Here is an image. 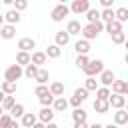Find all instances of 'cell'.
<instances>
[{
  "label": "cell",
  "instance_id": "d590c367",
  "mask_svg": "<svg viewBox=\"0 0 128 128\" xmlns=\"http://www.w3.org/2000/svg\"><path fill=\"white\" fill-rule=\"evenodd\" d=\"M40 100V104H42V108H52V104H54V96L48 92L46 96H42V98H38Z\"/></svg>",
  "mask_w": 128,
  "mask_h": 128
},
{
  "label": "cell",
  "instance_id": "60d3db41",
  "mask_svg": "<svg viewBox=\"0 0 128 128\" xmlns=\"http://www.w3.org/2000/svg\"><path fill=\"white\" fill-rule=\"evenodd\" d=\"M88 62H90V58H88V56H76V62H74V64H76L78 68H84Z\"/></svg>",
  "mask_w": 128,
  "mask_h": 128
},
{
  "label": "cell",
  "instance_id": "e575fe53",
  "mask_svg": "<svg viewBox=\"0 0 128 128\" xmlns=\"http://www.w3.org/2000/svg\"><path fill=\"white\" fill-rule=\"evenodd\" d=\"M36 74H38V68H36L34 64H28V66H24V76H26V78L34 80V78H36Z\"/></svg>",
  "mask_w": 128,
  "mask_h": 128
},
{
  "label": "cell",
  "instance_id": "f907efd6",
  "mask_svg": "<svg viewBox=\"0 0 128 128\" xmlns=\"http://www.w3.org/2000/svg\"><path fill=\"white\" fill-rule=\"evenodd\" d=\"M102 128H118L116 124H106V126H102Z\"/></svg>",
  "mask_w": 128,
  "mask_h": 128
},
{
  "label": "cell",
  "instance_id": "9a60e30c",
  "mask_svg": "<svg viewBox=\"0 0 128 128\" xmlns=\"http://www.w3.org/2000/svg\"><path fill=\"white\" fill-rule=\"evenodd\" d=\"M20 12H16V10H8L6 14H4V24H10V26H16L18 22H20Z\"/></svg>",
  "mask_w": 128,
  "mask_h": 128
},
{
  "label": "cell",
  "instance_id": "4dcf8cb0",
  "mask_svg": "<svg viewBox=\"0 0 128 128\" xmlns=\"http://www.w3.org/2000/svg\"><path fill=\"white\" fill-rule=\"evenodd\" d=\"M82 88H84L86 92H96V88H98V80H96V78H86Z\"/></svg>",
  "mask_w": 128,
  "mask_h": 128
},
{
  "label": "cell",
  "instance_id": "681fc988",
  "mask_svg": "<svg viewBox=\"0 0 128 128\" xmlns=\"http://www.w3.org/2000/svg\"><path fill=\"white\" fill-rule=\"evenodd\" d=\"M88 128H102V124H98V122H96V124H92V126H88Z\"/></svg>",
  "mask_w": 128,
  "mask_h": 128
},
{
  "label": "cell",
  "instance_id": "cb8c5ba5",
  "mask_svg": "<svg viewBox=\"0 0 128 128\" xmlns=\"http://www.w3.org/2000/svg\"><path fill=\"white\" fill-rule=\"evenodd\" d=\"M0 90L4 92V96H14V94H16V84H14V82H6V80H4V82L0 84Z\"/></svg>",
  "mask_w": 128,
  "mask_h": 128
},
{
  "label": "cell",
  "instance_id": "d4e9b609",
  "mask_svg": "<svg viewBox=\"0 0 128 128\" xmlns=\"http://www.w3.org/2000/svg\"><path fill=\"white\" fill-rule=\"evenodd\" d=\"M86 118H88V112L84 108H74V112H72V120L74 122H86Z\"/></svg>",
  "mask_w": 128,
  "mask_h": 128
},
{
  "label": "cell",
  "instance_id": "83f0119b",
  "mask_svg": "<svg viewBox=\"0 0 128 128\" xmlns=\"http://www.w3.org/2000/svg\"><path fill=\"white\" fill-rule=\"evenodd\" d=\"M16 64H18L20 68L28 66V64H30V54H28V52H18V54H16Z\"/></svg>",
  "mask_w": 128,
  "mask_h": 128
},
{
  "label": "cell",
  "instance_id": "ba28073f",
  "mask_svg": "<svg viewBox=\"0 0 128 128\" xmlns=\"http://www.w3.org/2000/svg\"><path fill=\"white\" fill-rule=\"evenodd\" d=\"M108 106L116 108V110H122L126 106V96H120V94H110L108 98Z\"/></svg>",
  "mask_w": 128,
  "mask_h": 128
},
{
  "label": "cell",
  "instance_id": "f6af8a7d",
  "mask_svg": "<svg viewBox=\"0 0 128 128\" xmlns=\"http://www.w3.org/2000/svg\"><path fill=\"white\" fill-rule=\"evenodd\" d=\"M100 4H102V6H104V10H106V8H110V6H112V0H102Z\"/></svg>",
  "mask_w": 128,
  "mask_h": 128
},
{
  "label": "cell",
  "instance_id": "3957f363",
  "mask_svg": "<svg viewBox=\"0 0 128 128\" xmlns=\"http://www.w3.org/2000/svg\"><path fill=\"white\" fill-rule=\"evenodd\" d=\"M22 76H24V68H20L18 64H10L4 70V80L6 82H14L16 84V80H20Z\"/></svg>",
  "mask_w": 128,
  "mask_h": 128
},
{
  "label": "cell",
  "instance_id": "5b68a950",
  "mask_svg": "<svg viewBox=\"0 0 128 128\" xmlns=\"http://www.w3.org/2000/svg\"><path fill=\"white\" fill-rule=\"evenodd\" d=\"M68 10L74 12V14H86V12L90 10V2H88V0H74V2L68 6Z\"/></svg>",
  "mask_w": 128,
  "mask_h": 128
},
{
  "label": "cell",
  "instance_id": "4fadbf2b",
  "mask_svg": "<svg viewBox=\"0 0 128 128\" xmlns=\"http://www.w3.org/2000/svg\"><path fill=\"white\" fill-rule=\"evenodd\" d=\"M48 92H50L54 98H60V96H64V84H62V82H58V80H54V82H50Z\"/></svg>",
  "mask_w": 128,
  "mask_h": 128
},
{
  "label": "cell",
  "instance_id": "ffe728a7",
  "mask_svg": "<svg viewBox=\"0 0 128 128\" xmlns=\"http://www.w3.org/2000/svg\"><path fill=\"white\" fill-rule=\"evenodd\" d=\"M54 40H56L54 44H56L58 48H62V46H66V44L70 42V36H68V34L64 32V30H60V32H56V36H54Z\"/></svg>",
  "mask_w": 128,
  "mask_h": 128
},
{
  "label": "cell",
  "instance_id": "6da1fadb",
  "mask_svg": "<svg viewBox=\"0 0 128 128\" xmlns=\"http://www.w3.org/2000/svg\"><path fill=\"white\" fill-rule=\"evenodd\" d=\"M102 30H104V24H102V22H94V24H86V26H82L80 34H82V40L90 42V40L98 38V34H100Z\"/></svg>",
  "mask_w": 128,
  "mask_h": 128
},
{
  "label": "cell",
  "instance_id": "2e32d148",
  "mask_svg": "<svg viewBox=\"0 0 128 128\" xmlns=\"http://www.w3.org/2000/svg\"><path fill=\"white\" fill-rule=\"evenodd\" d=\"M114 124L120 128V126H124V124H128V112L122 108V110H116L114 112Z\"/></svg>",
  "mask_w": 128,
  "mask_h": 128
},
{
  "label": "cell",
  "instance_id": "7402d4cb",
  "mask_svg": "<svg viewBox=\"0 0 128 128\" xmlns=\"http://www.w3.org/2000/svg\"><path fill=\"white\" fill-rule=\"evenodd\" d=\"M24 112H26V110H24V104L16 102V104L12 106V110H10L8 114L12 116V120H18V118H22V116H24Z\"/></svg>",
  "mask_w": 128,
  "mask_h": 128
},
{
  "label": "cell",
  "instance_id": "5bb4252c",
  "mask_svg": "<svg viewBox=\"0 0 128 128\" xmlns=\"http://www.w3.org/2000/svg\"><path fill=\"white\" fill-rule=\"evenodd\" d=\"M36 122H38V118L34 112H24V116L20 118V126H24V128H32Z\"/></svg>",
  "mask_w": 128,
  "mask_h": 128
},
{
  "label": "cell",
  "instance_id": "277c9868",
  "mask_svg": "<svg viewBox=\"0 0 128 128\" xmlns=\"http://www.w3.org/2000/svg\"><path fill=\"white\" fill-rule=\"evenodd\" d=\"M68 14H70V10H68V6H66L64 2L56 4V6L50 10V18H52V22H62Z\"/></svg>",
  "mask_w": 128,
  "mask_h": 128
},
{
  "label": "cell",
  "instance_id": "74e56055",
  "mask_svg": "<svg viewBox=\"0 0 128 128\" xmlns=\"http://www.w3.org/2000/svg\"><path fill=\"white\" fill-rule=\"evenodd\" d=\"M110 38H112L114 44H124V42H126V32H124V30H122V32H116V34H112Z\"/></svg>",
  "mask_w": 128,
  "mask_h": 128
},
{
  "label": "cell",
  "instance_id": "8fae6325",
  "mask_svg": "<svg viewBox=\"0 0 128 128\" xmlns=\"http://www.w3.org/2000/svg\"><path fill=\"white\" fill-rule=\"evenodd\" d=\"M110 94H120V96H126L128 94V84L124 80H114L112 82V90Z\"/></svg>",
  "mask_w": 128,
  "mask_h": 128
},
{
  "label": "cell",
  "instance_id": "1f68e13d",
  "mask_svg": "<svg viewBox=\"0 0 128 128\" xmlns=\"http://www.w3.org/2000/svg\"><path fill=\"white\" fill-rule=\"evenodd\" d=\"M14 104H16V98H14V96H4V100H2V104H0V106H2V110H4V112H10Z\"/></svg>",
  "mask_w": 128,
  "mask_h": 128
},
{
  "label": "cell",
  "instance_id": "c3c4849f",
  "mask_svg": "<svg viewBox=\"0 0 128 128\" xmlns=\"http://www.w3.org/2000/svg\"><path fill=\"white\" fill-rule=\"evenodd\" d=\"M4 26V14H0V28Z\"/></svg>",
  "mask_w": 128,
  "mask_h": 128
},
{
  "label": "cell",
  "instance_id": "836d02e7",
  "mask_svg": "<svg viewBox=\"0 0 128 128\" xmlns=\"http://www.w3.org/2000/svg\"><path fill=\"white\" fill-rule=\"evenodd\" d=\"M110 20H114V10H112V8L102 10V12H100V22L106 24V22H110Z\"/></svg>",
  "mask_w": 128,
  "mask_h": 128
},
{
  "label": "cell",
  "instance_id": "f1b7e54d",
  "mask_svg": "<svg viewBox=\"0 0 128 128\" xmlns=\"http://www.w3.org/2000/svg\"><path fill=\"white\" fill-rule=\"evenodd\" d=\"M86 20H88V24L100 22V10H96V8H90V10L86 12Z\"/></svg>",
  "mask_w": 128,
  "mask_h": 128
},
{
  "label": "cell",
  "instance_id": "ee69618b",
  "mask_svg": "<svg viewBox=\"0 0 128 128\" xmlns=\"http://www.w3.org/2000/svg\"><path fill=\"white\" fill-rule=\"evenodd\" d=\"M6 128H20V122H18V120H12V122H10Z\"/></svg>",
  "mask_w": 128,
  "mask_h": 128
},
{
  "label": "cell",
  "instance_id": "816d5d0a",
  "mask_svg": "<svg viewBox=\"0 0 128 128\" xmlns=\"http://www.w3.org/2000/svg\"><path fill=\"white\" fill-rule=\"evenodd\" d=\"M2 100H4V92L0 90V104H2Z\"/></svg>",
  "mask_w": 128,
  "mask_h": 128
},
{
  "label": "cell",
  "instance_id": "7c38bea8",
  "mask_svg": "<svg viewBox=\"0 0 128 128\" xmlns=\"http://www.w3.org/2000/svg\"><path fill=\"white\" fill-rule=\"evenodd\" d=\"M74 50H76V54L78 56H88V52H90V42H86V40H76V44H74Z\"/></svg>",
  "mask_w": 128,
  "mask_h": 128
},
{
  "label": "cell",
  "instance_id": "484cf974",
  "mask_svg": "<svg viewBox=\"0 0 128 128\" xmlns=\"http://www.w3.org/2000/svg\"><path fill=\"white\" fill-rule=\"evenodd\" d=\"M114 20H116V22H120V24H124V22L128 20V8H124V6H122V8H118V10L114 12Z\"/></svg>",
  "mask_w": 128,
  "mask_h": 128
},
{
  "label": "cell",
  "instance_id": "f5cc1de1",
  "mask_svg": "<svg viewBox=\"0 0 128 128\" xmlns=\"http://www.w3.org/2000/svg\"><path fill=\"white\" fill-rule=\"evenodd\" d=\"M2 114H4V110H2V106H0V116H2Z\"/></svg>",
  "mask_w": 128,
  "mask_h": 128
},
{
  "label": "cell",
  "instance_id": "44dd1931",
  "mask_svg": "<svg viewBox=\"0 0 128 128\" xmlns=\"http://www.w3.org/2000/svg\"><path fill=\"white\" fill-rule=\"evenodd\" d=\"M66 108H68V100H66L64 96L54 98V104H52V110H54V112H64Z\"/></svg>",
  "mask_w": 128,
  "mask_h": 128
},
{
  "label": "cell",
  "instance_id": "8992f818",
  "mask_svg": "<svg viewBox=\"0 0 128 128\" xmlns=\"http://www.w3.org/2000/svg\"><path fill=\"white\" fill-rule=\"evenodd\" d=\"M54 110L52 108H40V112L36 114V118H38V122H42V124H50V122H54Z\"/></svg>",
  "mask_w": 128,
  "mask_h": 128
},
{
  "label": "cell",
  "instance_id": "bcb514c9",
  "mask_svg": "<svg viewBox=\"0 0 128 128\" xmlns=\"http://www.w3.org/2000/svg\"><path fill=\"white\" fill-rule=\"evenodd\" d=\"M32 128H46V124H42V122H36Z\"/></svg>",
  "mask_w": 128,
  "mask_h": 128
},
{
  "label": "cell",
  "instance_id": "8d00e7d4",
  "mask_svg": "<svg viewBox=\"0 0 128 128\" xmlns=\"http://www.w3.org/2000/svg\"><path fill=\"white\" fill-rule=\"evenodd\" d=\"M12 10H16V12H22V10H26L28 8V2L26 0H12Z\"/></svg>",
  "mask_w": 128,
  "mask_h": 128
},
{
  "label": "cell",
  "instance_id": "7a4b0ae2",
  "mask_svg": "<svg viewBox=\"0 0 128 128\" xmlns=\"http://www.w3.org/2000/svg\"><path fill=\"white\" fill-rule=\"evenodd\" d=\"M82 70H84L86 78H96V76L104 70V62H102V60H98V58H96V60H90Z\"/></svg>",
  "mask_w": 128,
  "mask_h": 128
},
{
  "label": "cell",
  "instance_id": "b9f144b4",
  "mask_svg": "<svg viewBox=\"0 0 128 128\" xmlns=\"http://www.w3.org/2000/svg\"><path fill=\"white\" fill-rule=\"evenodd\" d=\"M34 94H36L38 98H42V96H46V94H48V86H36V90H34Z\"/></svg>",
  "mask_w": 128,
  "mask_h": 128
},
{
  "label": "cell",
  "instance_id": "ab89813d",
  "mask_svg": "<svg viewBox=\"0 0 128 128\" xmlns=\"http://www.w3.org/2000/svg\"><path fill=\"white\" fill-rule=\"evenodd\" d=\"M10 122H12V116H10L8 112H4V114L0 116V128H6Z\"/></svg>",
  "mask_w": 128,
  "mask_h": 128
},
{
  "label": "cell",
  "instance_id": "ac0fdd59",
  "mask_svg": "<svg viewBox=\"0 0 128 128\" xmlns=\"http://www.w3.org/2000/svg\"><path fill=\"white\" fill-rule=\"evenodd\" d=\"M34 80L38 82V86H46V84H48V80H50L48 70H46V68H38V74H36V78H34Z\"/></svg>",
  "mask_w": 128,
  "mask_h": 128
},
{
  "label": "cell",
  "instance_id": "52a82bcc",
  "mask_svg": "<svg viewBox=\"0 0 128 128\" xmlns=\"http://www.w3.org/2000/svg\"><path fill=\"white\" fill-rule=\"evenodd\" d=\"M32 48H36V40H34V38L24 36V38L18 40V52H28V54H30Z\"/></svg>",
  "mask_w": 128,
  "mask_h": 128
},
{
  "label": "cell",
  "instance_id": "e0dca14e",
  "mask_svg": "<svg viewBox=\"0 0 128 128\" xmlns=\"http://www.w3.org/2000/svg\"><path fill=\"white\" fill-rule=\"evenodd\" d=\"M0 36H2L4 40H12V38L16 36V26H10V24H4V26L0 28Z\"/></svg>",
  "mask_w": 128,
  "mask_h": 128
},
{
  "label": "cell",
  "instance_id": "7bdbcfd3",
  "mask_svg": "<svg viewBox=\"0 0 128 128\" xmlns=\"http://www.w3.org/2000/svg\"><path fill=\"white\" fill-rule=\"evenodd\" d=\"M74 128H88V122H74Z\"/></svg>",
  "mask_w": 128,
  "mask_h": 128
},
{
  "label": "cell",
  "instance_id": "7dc6e473",
  "mask_svg": "<svg viewBox=\"0 0 128 128\" xmlns=\"http://www.w3.org/2000/svg\"><path fill=\"white\" fill-rule=\"evenodd\" d=\"M46 128H58V124L56 122H50V124H46Z\"/></svg>",
  "mask_w": 128,
  "mask_h": 128
},
{
  "label": "cell",
  "instance_id": "603a6c76",
  "mask_svg": "<svg viewBox=\"0 0 128 128\" xmlns=\"http://www.w3.org/2000/svg\"><path fill=\"white\" fill-rule=\"evenodd\" d=\"M104 28H106V32L112 36V34H116V32H122V24L120 22H116V20H110V22H106L104 24Z\"/></svg>",
  "mask_w": 128,
  "mask_h": 128
},
{
  "label": "cell",
  "instance_id": "9c48e42d",
  "mask_svg": "<svg viewBox=\"0 0 128 128\" xmlns=\"http://www.w3.org/2000/svg\"><path fill=\"white\" fill-rule=\"evenodd\" d=\"M46 60H48V58H46V54H44V52H40V50H36V52H32V54H30V64H34L36 68H42V66L46 64Z\"/></svg>",
  "mask_w": 128,
  "mask_h": 128
},
{
  "label": "cell",
  "instance_id": "30bf717a",
  "mask_svg": "<svg viewBox=\"0 0 128 128\" xmlns=\"http://www.w3.org/2000/svg\"><path fill=\"white\" fill-rule=\"evenodd\" d=\"M98 76H100V84H102L104 88H110V86H112V82L116 80V76H114V72H112V70H102Z\"/></svg>",
  "mask_w": 128,
  "mask_h": 128
},
{
  "label": "cell",
  "instance_id": "4316f807",
  "mask_svg": "<svg viewBox=\"0 0 128 128\" xmlns=\"http://www.w3.org/2000/svg\"><path fill=\"white\" fill-rule=\"evenodd\" d=\"M46 58H60V54H62V48H58L56 44H50L48 48H46Z\"/></svg>",
  "mask_w": 128,
  "mask_h": 128
},
{
  "label": "cell",
  "instance_id": "d6a6232c",
  "mask_svg": "<svg viewBox=\"0 0 128 128\" xmlns=\"http://www.w3.org/2000/svg\"><path fill=\"white\" fill-rule=\"evenodd\" d=\"M94 110H96L98 114H106V112L110 110V106H108V102H104V100H94Z\"/></svg>",
  "mask_w": 128,
  "mask_h": 128
},
{
  "label": "cell",
  "instance_id": "f546056e",
  "mask_svg": "<svg viewBox=\"0 0 128 128\" xmlns=\"http://www.w3.org/2000/svg\"><path fill=\"white\" fill-rule=\"evenodd\" d=\"M108 98H110V88L98 86V88H96V100H104V102H108Z\"/></svg>",
  "mask_w": 128,
  "mask_h": 128
},
{
  "label": "cell",
  "instance_id": "d6986e66",
  "mask_svg": "<svg viewBox=\"0 0 128 128\" xmlns=\"http://www.w3.org/2000/svg\"><path fill=\"white\" fill-rule=\"evenodd\" d=\"M80 30H82V26H80V22L78 20H70L68 24H66V34L68 36H72V34H80Z\"/></svg>",
  "mask_w": 128,
  "mask_h": 128
},
{
  "label": "cell",
  "instance_id": "f35d334b",
  "mask_svg": "<svg viewBox=\"0 0 128 128\" xmlns=\"http://www.w3.org/2000/svg\"><path fill=\"white\" fill-rule=\"evenodd\" d=\"M74 98H78L80 102H84V100L88 98V92H86L84 88H76V90H74Z\"/></svg>",
  "mask_w": 128,
  "mask_h": 128
}]
</instances>
